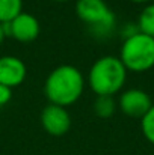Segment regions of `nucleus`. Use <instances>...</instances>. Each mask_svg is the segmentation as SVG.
I'll list each match as a JSON object with an SVG mask.
<instances>
[{"label": "nucleus", "mask_w": 154, "mask_h": 155, "mask_svg": "<svg viewBox=\"0 0 154 155\" xmlns=\"http://www.w3.org/2000/svg\"><path fill=\"white\" fill-rule=\"evenodd\" d=\"M116 104L113 101L112 97H97L95 103H94V111L100 116V117H110L115 113Z\"/></svg>", "instance_id": "9b49d317"}, {"label": "nucleus", "mask_w": 154, "mask_h": 155, "mask_svg": "<svg viewBox=\"0 0 154 155\" xmlns=\"http://www.w3.org/2000/svg\"><path fill=\"white\" fill-rule=\"evenodd\" d=\"M56 2H65V0H56Z\"/></svg>", "instance_id": "dca6fc26"}, {"label": "nucleus", "mask_w": 154, "mask_h": 155, "mask_svg": "<svg viewBox=\"0 0 154 155\" xmlns=\"http://www.w3.org/2000/svg\"><path fill=\"white\" fill-rule=\"evenodd\" d=\"M76 12L97 36H107L116 26V17L104 0H77Z\"/></svg>", "instance_id": "20e7f679"}, {"label": "nucleus", "mask_w": 154, "mask_h": 155, "mask_svg": "<svg viewBox=\"0 0 154 155\" xmlns=\"http://www.w3.org/2000/svg\"><path fill=\"white\" fill-rule=\"evenodd\" d=\"M11 36L20 42H32L39 35V21L29 12H21L11 21Z\"/></svg>", "instance_id": "6e6552de"}, {"label": "nucleus", "mask_w": 154, "mask_h": 155, "mask_svg": "<svg viewBox=\"0 0 154 155\" xmlns=\"http://www.w3.org/2000/svg\"><path fill=\"white\" fill-rule=\"evenodd\" d=\"M11 98H12V89L8 87V86L0 84V107L9 103Z\"/></svg>", "instance_id": "ddd939ff"}, {"label": "nucleus", "mask_w": 154, "mask_h": 155, "mask_svg": "<svg viewBox=\"0 0 154 155\" xmlns=\"http://www.w3.org/2000/svg\"><path fill=\"white\" fill-rule=\"evenodd\" d=\"M138 27H139V32L154 38V3L142 9L138 20Z\"/></svg>", "instance_id": "9d476101"}, {"label": "nucleus", "mask_w": 154, "mask_h": 155, "mask_svg": "<svg viewBox=\"0 0 154 155\" xmlns=\"http://www.w3.org/2000/svg\"><path fill=\"white\" fill-rule=\"evenodd\" d=\"M5 38H6V36H5V32H3V26H2V23H0V44L3 42Z\"/></svg>", "instance_id": "4468645a"}, {"label": "nucleus", "mask_w": 154, "mask_h": 155, "mask_svg": "<svg viewBox=\"0 0 154 155\" xmlns=\"http://www.w3.org/2000/svg\"><path fill=\"white\" fill-rule=\"evenodd\" d=\"M85 89L83 74L73 65H59L49 74L44 83V94L50 104L67 107L74 104Z\"/></svg>", "instance_id": "f257e3e1"}, {"label": "nucleus", "mask_w": 154, "mask_h": 155, "mask_svg": "<svg viewBox=\"0 0 154 155\" xmlns=\"http://www.w3.org/2000/svg\"><path fill=\"white\" fill-rule=\"evenodd\" d=\"M27 69L21 59L15 56H0V84L15 87L26 78Z\"/></svg>", "instance_id": "0eeeda50"}, {"label": "nucleus", "mask_w": 154, "mask_h": 155, "mask_svg": "<svg viewBox=\"0 0 154 155\" xmlns=\"http://www.w3.org/2000/svg\"><path fill=\"white\" fill-rule=\"evenodd\" d=\"M127 78V68L116 56H103L97 59L88 74L89 87L97 97H112L119 92Z\"/></svg>", "instance_id": "f03ea898"}, {"label": "nucleus", "mask_w": 154, "mask_h": 155, "mask_svg": "<svg viewBox=\"0 0 154 155\" xmlns=\"http://www.w3.org/2000/svg\"><path fill=\"white\" fill-rule=\"evenodd\" d=\"M119 59L130 71L142 72L154 66V38L138 32L124 38Z\"/></svg>", "instance_id": "7ed1b4c3"}, {"label": "nucleus", "mask_w": 154, "mask_h": 155, "mask_svg": "<svg viewBox=\"0 0 154 155\" xmlns=\"http://www.w3.org/2000/svg\"><path fill=\"white\" fill-rule=\"evenodd\" d=\"M132 2H135V3H144V2H150V0H132Z\"/></svg>", "instance_id": "2eb2a0df"}, {"label": "nucleus", "mask_w": 154, "mask_h": 155, "mask_svg": "<svg viewBox=\"0 0 154 155\" xmlns=\"http://www.w3.org/2000/svg\"><path fill=\"white\" fill-rule=\"evenodd\" d=\"M141 128L145 136V139L154 145V104L153 107L147 111V114L141 119Z\"/></svg>", "instance_id": "f8f14e48"}, {"label": "nucleus", "mask_w": 154, "mask_h": 155, "mask_svg": "<svg viewBox=\"0 0 154 155\" xmlns=\"http://www.w3.org/2000/svg\"><path fill=\"white\" fill-rule=\"evenodd\" d=\"M41 124L51 136H63L71 128V116L65 107L47 104L41 111Z\"/></svg>", "instance_id": "39448f33"}, {"label": "nucleus", "mask_w": 154, "mask_h": 155, "mask_svg": "<svg viewBox=\"0 0 154 155\" xmlns=\"http://www.w3.org/2000/svg\"><path fill=\"white\" fill-rule=\"evenodd\" d=\"M23 12V0H0V23L12 21Z\"/></svg>", "instance_id": "1a4fd4ad"}, {"label": "nucleus", "mask_w": 154, "mask_h": 155, "mask_svg": "<svg viewBox=\"0 0 154 155\" xmlns=\"http://www.w3.org/2000/svg\"><path fill=\"white\" fill-rule=\"evenodd\" d=\"M119 107L124 114L132 117H144L153 107L151 97L141 89H127L119 97Z\"/></svg>", "instance_id": "423d86ee"}]
</instances>
